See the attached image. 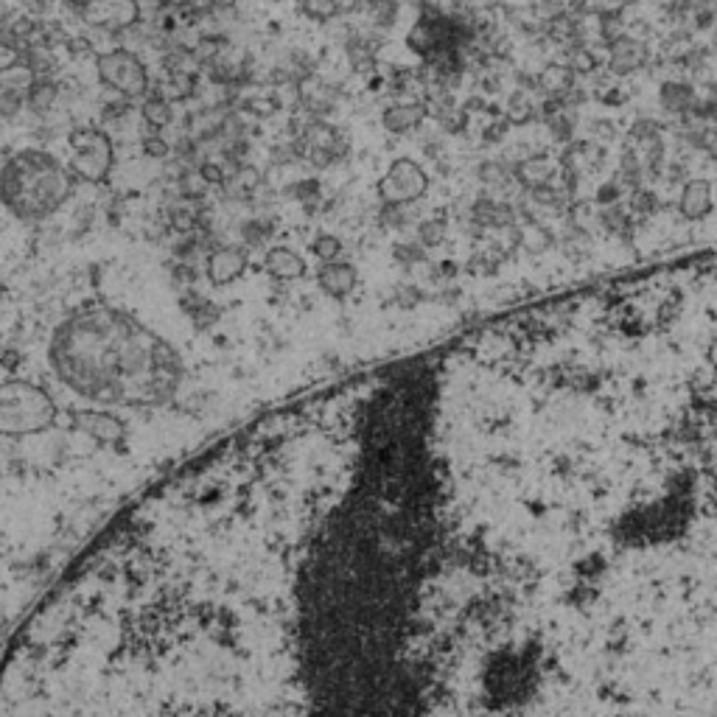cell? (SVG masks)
I'll return each mask as SVG.
<instances>
[{
    "label": "cell",
    "mask_w": 717,
    "mask_h": 717,
    "mask_svg": "<svg viewBox=\"0 0 717 717\" xmlns=\"http://www.w3.org/2000/svg\"><path fill=\"white\" fill-rule=\"evenodd\" d=\"M48 362L71 393L101 409L166 407L183 381L174 345L110 306H85L59 323Z\"/></svg>",
    "instance_id": "1"
},
{
    "label": "cell",
    "mask_w": 717,
    "mask_h": 717,
    "mask_svg": "<svg viewBox=\"0 0 717 717\" xmlns=\"http://www.w3.org/2000/svg\"><path fill=\"white\" fill-rule=\"evenodd\" d=\"M73 177L68 166L43 149H23L0 169V202L20 222H45L71 199Z\"/></svg>",
    "instance_id": "2"
},
{
    "label": "cell",
    "mask_w": 717,
    "mask_h": 717,
    "mask_svg": "<svg viewBox=\"0 0 717 717\" xmlns=\"http://www.w3.org/2000/svg\"><path fill=\"white\" fill-rule=\"evenodd\" d=\"M59 423V407L51 393L26 379L0 381V437L29 440L48 435Z\"/></svg>",
    "instance_id": "3"
},
{
    "label": "cell",
    "mask_w": 717,
    "mask_h": 717,
    "mask_svg": "<svg viewBox=\"0 0 717 717\" xmlns=\"http://www.w3.org/2000/svg\"><path fill=\"white\" fill-rule=\"evenodd\" d=\"M71 146V171L76 180L90 185H101L113 169L115 149L110 135L99 127H79L68 135Z\"/></svg>",
    "instance_id": "4"
},
{
    "label": "cell",
    "mask_w": 717,
    "mask_h": 717,
    "mask_svg": "<svg viewBox=\"0 0 717 717\" xmlns=\"http://www.w3.org/2000/svg\"><path fill=\"white\" fill-rule=\"evenodd\" d=\"M96 73H99L101 85L115 90L121 99H143L152 87L149 71L141 62L138 54H132L127 48H115L96 59Z\"/></svg>",
    "instance_id": "5"
},
{
    "label": "cell",
    "mask_w": 717,
    "mask_h": 717,
    "mask_svg": "<svg viewBox=\"0 0 717 717\" xmlns=\"http://www.w3.org/2000/svg\"><path fill=\"white\" fill-rule=\"evenodd\" d=\"M68 423H71L73 432H79L101 449L121 451L127 446L129 426L121 415H115L113 409L76 407L68 412Z\"/></svg>",
    "instance_id": "6"
},
{
    "label": "cell",
    "mask_w": 717,
    "mask_h": 717,
    "mask_svg": "<svg viewBox=\"0 0 717 717\" xmlns=\"http://www.w3.org/2000/svg\"><path fill=\"white\" fill-rule=\"evenodd\" d=\"M376 191H379L381 205H412V202L426 197L429 177H426V171L415 160L398 157V160H393V166L387 169V174L379 180Z\"/></svg>",
    "instance_id": "7"
},
{
    "label": "cell",
    "mask_w": 717,
    "mask_h": 717,
    "mask_svg": "<svg viewBox=\"0 0 717 717\" xmlns=\"http://www.w3.org/2000/svg\"><path fill=\"white\" fill-rule=\"evenodd\" d=\"M76 12L90 29L124 34L141 23V3L138 0H85L76 3Z\"/></svg>",
    "instance_id": "8"
},
{
    "label": "cell",
    "mask_w": 717,
    "mask_h": 717,
    "mask_svg": "<svg viewBox=\"0 0 717 717\" xmlns=\"http://www.w3.org/2000/svg\"><path fill=\"white\" fill-rule=\"evenodd\" d=\"M250 267V255L247 247L236 244H219L216 250L205 255V275L211 286H227V283L239 281L241 275Z\"/></svg>",
    "instance_id": "9"
},
{
    "label": "cell",
    "mask_w": 717,
    "mask_h": 717,
    "mask_svg": "<svg viewBox=\"0 0 717 717\" xmlns=\"http://www.w3.org/2000/svg\"><path fill=\"white\" fill-rule=\"evenodd\" d=\"M647 62V48L645 43H639L636 37L622 34L614 43L608 45V68L617 73V76H628L636 73Z\"/></svg>",
    "instance_id": "10"
},
{
    "label": "cell",
    "mask_w": 717,
    "mask_h": 717,
    "mask_svg": "<svg viewBox=\"0 0 717 717\" xmlns=\"http://www.w3.org/2000/svg\"><path fill=\"white\" fill-rule=\"evenodd\" d=\"M356 267L348 261H331L317 269V286L323 289L325 295L334 297V300H345L356 289Z\"/></svg>",
    "instance_id": "11"
},
{
    "label": "cell",
    "mask_w": 717,
    "mask_h": 717,
    "mask_svg": "<svg viewBox=\"0 0 717 717\" xmlns=\"http://www.w3.org/2000/svg\"><path fill=\"white\" fill-rule=\"evenodd\" d=\"M429 115V104L426 101H398L393 107H387L381 113V127L393 135H407L412 129L423 124V118Z\"/></svg>",
    "instance_id": "12"
},
{
    "label": "cell",
    "mask_w": 717,
    "mask_h": 717,
    "mask_svg": "<svg viewBox=\"0 0 717 717\" xmlns=\"http://www.w3.org/2000/svg\"><path fill=\"white\" fill-rule=\"evenodd\" d=\"M715 197H712V183L709 180H689L681 188V202L678 211L684 213V219H706L712 213Z\"/></svg>",
    "instance_id": "13"
},
{
    "label": "cell",
    "mask_w": 717,
    "mask_h": 717,
    "mask_svg": "<svg viewBox=\"0 0 717 717\" xmlns=\"http://www.w3.org/2000/svg\"><path fill=\"white\" fill-rule=\"evenodd\" d=\"M264 269L275 281H297L306 275V261L292 247H272L264 255Z\"/></svg>",
    "instance_id": "14"
},
{
    "label": "cell",
    "mask_w": 717,
    "mask_h": 717,
    "mask_svg": "<svg viewBox=\"0 0 717 717\" xmlns=\"http://www.w3.org/2000/svg\"><path fill=\"white\" fill-rule=\"evenodd\" d=\"M194 90H197V76H194V73L174 71V73H169L166 79H160V82H157L155 93H152V96L169 101L171 104V101L191 99V96H194Z\"/></svg>",
    "instance_id": "15"
},
{
    "label": "cell",
    "mask_w": 717,
    "mask_h": 717,
    "mask_svg": "<svg viewBox=\"0 0 717 717\" xmlns=\"http://www.w3.org/2000/svg\"><path fill=\"white\" fill-rule=\"evenodd\" d=\"M59 101V85L51 76H37L31 87L26 90V104H29L31 113L45 115L57 107Z\"/></svg>",
    "instance_id": "16"
},
{
    "label": "cell",
    "mask_w": 717,
    "mask_h": 717,
    "mask_svg": "<svg viewBox=\"0 0 717 717\" xmlns=\"http://www.w3.org/2000/svg\"><path fill=\"white\" fill-rule=\"evenodd\" d=\"M183 311L194 320L199 331H205V328H211L216 320H219V309L213 306L208 297L197 295V292H191V295L183 297Z\"/></svg>",
    "instance_id": "17"
},
{
    "label": "cell",
    "mask_w": 717,
    "mask_h": 717,
    "mask_svg": "<svg viewBox=\"0 0 717 717\" xmlns=\"http://www.w3.org/2000/svg\"><path fill=\"white\" fill-rule=\"evenodd\" d=\"M141 118H143V127L155 129V132H163L166 127H171L174 113H171L169 101L157 99V96H149V99L141 104Z\"/></svg>",
    "instance_id": "18"
},
{
    "label": "cell",
    "mask_w": 717,
    "mask_h": 717,
    "mask_svg": "<svg viewBox=\"0 0 717 717\" xmlns=\"http://www.w3.org/2000/svg\"><path fill=\"white\" fill-rule=\"evenodd\" d=\"M34 79H37V73H34L29 62H26V59H17L15 65H9V68L0 71V90H17V93H23V90H29Z\"/></svg>",
    "instance_id": "19"
},
{
    "label": "cell",
    "mask_w": 717,
    "mask_h": 717,
    "mask_svg": "<svg viewBox=\"0 0 717 717\" xmlns=\"http://www.w3.org/2000/svg\"><path fill=\"white\" fill-rule=\"evenodd\" d=\"M661 104L673 113H687L689 107L695 104V93L687 82H667L661 87Z\"/></svg>",
    "instance_id": "20"
},
{
    "label": "cell",
    "mask_w": 717,
    "mask_h": 717,
    "mask_svg": "<svg viewBox=\"0 0 717 717\" xmlns=\"http://www.w3.org/2000/svg\"><path fill=\"white\" fill-rule=\"evenodd\" d=\"M258 185H261V174H258V169H253V166H239L236 169V174L227 180L225 188H233L230 194L233 197H239V199H250L258 191Z\"/></svg>",
    "instance_id": "21"
},
{
    "label": "cell",
    "mask_w": 717,
    "mask_h": 717,
    "mask_svg": "<svg viewBox=\"0 0 717 717\" xmlns=\"http://www.w3.org/2000/svg\"><path fill=\"white\" fill-rule=\"evenodd\" d=\"M519 177L527 185H533V188H544L555 177V169L547 160H527V163L519 166Z\"/></svg>",
    "instance_id": "22"
},
{
    "label": "cell",
    "mask_w": 717,
    "mask_h": 717,
    "mask_svg": "<svg viewBox=\"0 0 717 717\" xmlns=\"http://www.w3.org/2000/svg\"><path fill=\"white\" fill-rule=\"evenodd\" d=\"M446 241V219H426L418 225V244L423 250H432V247H440Z\"/></svg>",
    "instance_id": "23"
},
{
    "label": "cell",
    "mask_w": 717,
    "mask_h": 717,
    "mask_svg": "<svg viewBox=\"0 0 717 717\" xmlns=\"http://www.w3.org/2000/svg\"><path fill=\"white\" fill-rule=\"evenodd\" d=\"M339 0H300V12L311 20H320V23H328L339 15Z\"/></svg>",
    "instance_id": "24"
},
{
    "label": "cell",
    "mask_w": 717,
    "mask_h": 717,
    "mask_svg": "<svg viewBox=\"0 0 717 717\" xmlns=\"http://www.w3.org/2000/svg\"><path fill=\"white\" fill-rule=\"evenodd\" d=\"M311 253L317 255L323 264H331V261H337L339 253H342V241H339L337 236L323 233V236H317V239L311 241Z\"/></svg>",
    "instance_id": "25"
},
{
    "label": "cell",
    "mask_w": 717,
    "mask_h": 717,
    "mask_svg": "<svg viewBox=\"0 0 717 717\" xmlns=\"http://www.w3.org/2000/svg\"><path fill=\"white\" fill-rule=\"evenodd\" d=\"M241 236L247 241V247H261L272 236V225L264 222V219H253V222H247V225L241 227Z\"/></svg>",
    "instance_id": "26"
},
{
    "label": "cell",
    "mask_w": 717,
    "mask_h": 717,
    "mask_svg": "<svg viewBox=\"0 0 717 717\" xmlns=\"http://www.w3.org/2000/svg\"><path fill=\"white\" fill-rule=\"evenodd\" d=\"M409 205H384L381 208V225L393 227V230H401L412 222V216L407 211Z\"/></svg>",
    "instance_id": "27"
},
{
    "label": "cell",
    "mask_w": 717,
    "mask_h": 717,
    "mask_svg": "<svg viewBox=\"0 0 717 717\" xmlns=\"http://www.w3.org/2000/svg\"><path fill=\"white\" fill-rule=\"evenodd\" d=\"M26 104V96L17 90H0V118H15Z\"/></svg>",
    "instance_id": "28"
},
{
    "label": "cell",
    "mask_w": 717,
    "mask_h": 717,
    "mask_svg": "<svg viewBox=\"0 0 717 717\" xmlns=\"http://www.w3.org/2000/svg\"><path fill=\"white\" fill-rule=\"evenodd\" d=\"M143 155L152 157V160H163L171 155V143L163 135H143Z\"/></svg>",
    "instance_id": "29"
},
{
    "label": "cell",
    "mask_w": 717,
    "mask_h": 717,
    "mask_svg": "<svg viewBox=\"0 0 717 717\" xmlns=\"http://www.w3.org/2000/svg\"><path fill=\"white\" fill-rule=\"evenodd\" d=\"M393 255L401 261V264H415V261H423V247L418 244H398L393 250Z\"/></svg>",
    "instance_id": "30"
},
{
    "label": "cell",
    "mask_w": 717,
    "mask_h": 717,
    "mask_svg": "<svg viewBox=\"0 0 717 717\" xmlns=\"http://www.w3.org/2000/svg\"><path fill=\"white\" fill-rule=\"evenodd\" d=\"M247 110L255 113L258 118H267V115L278 113V101L272 99H250L247 101Z\"/></svg>",
    "instance_id": "31"
},
{
    "label": "cell",
    "mask_w": 717,
    "mask_h": 717,
    "mask_svg": "<svg viewBox=\"0 0 717 717\" xmlns=\"http://www.w3.org/2000/svg\"><path fill=\"white\" fill-rule=\"evenodd\" d=\"M631 208L633 213H650L656 208V197L650 191H636L631 199Z\"/></svg>",
    "instance_id": "32"
},
{
    "label": "cell",
    "mask_w": 717,
    "mask_h": 717,
    "mask_svg": "<svg viewBox=\"0 0 717 717\" xmlns=\"http://www.w3.org/2000/svg\"><path fill=\"white\" fill-rule=\"evenodd\" d=\"M171 275H174L177 283H191L194 286V281H197V269H194V264H185V261H177V267L171 269Z\"/></svg>",
    "instance_id": "33"
},
{
    "label": "cell",
    "mask_w": 717,
    "mask_h": 717,
    "mask_svg": "<svg viewBox=\"0 0 717 717\" xmlns=\"http://www.w3.org/2000/svg\"><path fill=\"white\" fill-rule=\"evenodd\" d=\"M295 191H297V199H300V202H306V205H311V202H317V199H320V185L314 183V180L295 185Z\"/></svg>",
    "instance_id": "34"
},
{
    "label": "cell",
    "mask_w": 717,
    "mask_h": 717,
    "mask_svg": "<svg viewBox=\"0 0 717 717\" xmlns=\"http://www.w3.org/2000/svg\"><path fill=\"white\" fill-rule=\"evenodd\" d=\"M68 51H71L73 57H82V54H90V51H93V45H90V40H85V37H71V40H68Z\"/></svg>",
    "instance_id": "35"
},
{
    "label": "cell",
    "mask_w": 717,
    "mask_h": 717,
    "mask_svg": "<svg viewBox=\"0 0 717 717\" xmlns=\"http://www.w3.org/2000/svg\"><path fill=\"white\" fill-rule=\"evenodd\" d=\"M17 59H23V57L17 54L12 45L0 43V71H3V68H9V65H15Z\"/></svg>",
    "instance_id": "36"
},
{
    "label": "cell",
    "mask_w": 717,
    "mask_h": 717,
    "mask_svg": "<svg viewBox=\"0 0 717 717\" xmlns=\"http://www.w3.org/2000/svg\"><path fill=\"white\" fill-rule=\"evenodd\" d=\"M48 6H51V0H23V9H26V15L29 17L45 15Z\"/></svg>",
    "instance_id": "37"
},
{
    "label": "cell",
    "mask_w": 717,
    "mask_h": 717,
    "mask_svg": "<svg viewBox=\"0 0 717 717\" xmlns=\"http://www.w3.org/2000/svg\"><path fill=\"white\" fill-rule=\"evenodd\" d=\"M614 199H619L617 185H603L600 188V202H614Z\"/></svg>",
    "instance_id": "38"
},
{
    "label": "cell",
    "mask_w": 717,
    "mask_h": 717,
    "mask_svg": "<svg viewBox=\"0 0 717 717\" xmlns=\"http://www.w3.org/2000/svg\"><path fill=\"white\" fill-rule=\"evenodd\" d=\"M157 6H169V0H157Z\"/></svg>",
    "instance_id": "39"
},
{
    "label": "cell",
    "mask_w": 717,
    "mask_h": 717,
    "mask_svg": "<svg viewBox=\"0 0 717 717\" xmlns=\"http://www.w3.org/2000/svg\"><path fill=\"white\" fill-rule=\"evenodd\" d=\"M76 3H85V0H73V6H76Z\"/></svg>",
    "instance_id": "40"
}]
</instances>
